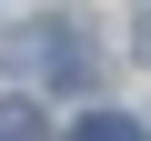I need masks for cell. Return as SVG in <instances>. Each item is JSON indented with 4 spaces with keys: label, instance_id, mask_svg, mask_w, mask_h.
<instances>
[{
    "label": "cell",
    "instance_id": "1",
    "mask_svg": "<svg viewBox=\"0 0 151 141\" xmlns=\"http://www.w3.org/2000/svg\"><path fill=\"white\" fill-rule=\"evenodd\" d=\"M0 141H40V111L30 101H0Z\"/></svg>",
    "mask_w": 151,
    "mask_h": 141
},
{
    "label": "cell",
    "instance_id": "2",
    "mask_svg": "<svg viewBox=\"0 0 151 141\" xmlns=\"http://www.w3.org/2000/svg\"><path fill=\"white\" fill-rule=\"evenodd\" d=\"M81 141H141V131H131L121 111H91V121H81Z\"/></svg>",
    "mask_w": 151,
    "mask_h": 141
},
{
    "label": "cell",
    "instance_id": "3",
    "mask_svg": "<svg viewBox=\"0 0 151 141\" xmlns=\"http://www.w3.org/2000/svg\"><path fill=\"white\" fill-rule=\"evenodd\" d=\"M141 60H151V10H141Z\"/></svg>",
    "mask_w": 151,
    "mask_h": 141
}]
</instances>
